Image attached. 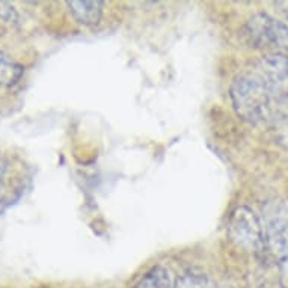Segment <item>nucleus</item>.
<instances>
[{
	"label": "nucleus",
	"instance_id": "1",
	"mask_svg": "<svg viewBox=\"0 0 288 288\" xmlns=\"http://www.w3.org/2000/svg\"><path fill=\"white\" fill-rule=\"evenodd\" d=\"M229 98L234 110L245 121L258 124L269 118L270 101L273 98L254 71L237 74L232 79L229 85Z\"/></svg>",
	"mask_w": 288,
	"mask_h": 288
},
{
	"label": "nucleus",
	"instance_id": "2",
	"mask_svg": "<svg viewBox=\"0 0 288 288\" xmlns=\"http://www.w3.org/2000/svg\"><path fill=\"white\" fill-rule=\"evenodd\" d=\"M226 231L229 240L245 251L260 254L266 249L263 222L254 210L246 205H238L231 211Z\"/></svg>",
	"mask_w": 288,
	"mask_h": 288
},
{
	"label": "nucleus",
	"instance_id": "3",
	"mask_svg": "<svg viewBox=\"0 0 288 288\" xmlns=\"http://www.w3.org/2000/svg\"><path fill=\"white\" fill-rule=\"evenodd\" d=\"M266 248L282 270H288V208L281 201H269L263 208Z\"/></svg>",
	"mask_w": 288,
	"mask_h": 288
},
{
	"label": "nucleus",
	"instance_id": "4",
	"mask_svg": "<svg viewBox=\"0 0 288 288\" xmlns=\"http://www.w3.org/2000/svg\"><path fill=\"white\" fill-rule=\"evenodd\" d=\"M249 41L260 49L288 53V23L266 12L254 14L245 26Z\"/></svg>",
	"mask_w": 288,
	"mask_h": 288
},
{
	"label": "nucleus",
	"instance_id": "5",
	"mask_svg": "<svg viewBox=\"0 0 288 288\" xmlns=\"http://www.w3.org/2000/svg\"><path fill=\"white\" fill-rule=\"evenodd\" d=\"M275 100L288 98V55L279 52L264 53L254 71Z\"/></svg>",
	"mask_w": 288,
	"mask_h": 288
},
{
	"label": "nucleus",
	"instance_id": "6",
	"mask_svg": "<svg viewBox=\"0 0 288 288\" xmlns=\"http://www.w3.org/2000/svg\"><path fill=\"white\" fill-rule=\"evenodd\" d=\"M71 17L83 26H94L103 15V2H67Z\"/></svg>",
	"mask_w": 288,
	"mask_h": 288
},
{
	"label": "nucleus",
	"instance_id": "7",
	"mask_svg": "<svg viewBox=\"0 0 288 288\" xmlns=\"http://www.w3.org/2000/svg\"><path fill=\"white\" fill-rule=\"evenodd\" d=\"M177 279L172 272L165 266H156L150 269L133 288H175Z\"/></svg>",
	"mask_w": 288,
	"mask_h": 288
},
{
	"label": "nucleus",
	"instance_id": "8",
	"mask_svg": "<svg viewBox=\"0 0 288 288\" xmlns=\"http://www.w3.org/2000/svg\"><path fill=\"white\" fill-rule=\"evenodd\" d=\"M23 65L12 59L9 55L0 52V88L15 85L23 76Z\"/></svg>",
	"mask_w": 288,
	"mask_h": 288
},
{
	"label": "nucleus",
	"instance_id": "9",
	"mask_svg": "<svg viewBox=\"0 0 288 288\" xmlns=\"http://www.w3.org/2000/svg\"><path fill=\"white\" fill-rule=\"evenodd\" d=\"M175 288H211L205 275L202 273H184L175 282Z\"/></svg>",
	"mask_w": 288,
	"mask_h": 288
},
{
	"label": "nucleus",
	"instance_id": "10",
	"mask_svg": "<svg viewBox=\"0 0 288 288\" xmlns=\"http://www.w3.org/2000/svg\"><path fill=\"white\" fill-rule=\"evenodd\" d=\"M0 20L6 23H15L18 20V14L11 3L0 2Z\"/></svg>",
	"mask_w": 288,
	"mask_h": 288
},
{
	"label": "nucleus",
	"instance_id": "11",
	"mask_svg": "<svg viewBox=\"0 0 288 288\" xmlns=\"http://www.w3.org/2000/svg\"><path fill=\"white\" fill-rule=\"evenodd\" d=\"M8 171H9V163H8V160L3 159V157H0V189H2V186H3V183H5V180H6Z\"/></svg>",
	"mask_w": 288,
	"mask_h": 288
},
{
	"label": "nucleus",
	"instance_id": "12",
	"mask_svg": "<svg viewBox=\"0 0 288 288\" xmlns=\"http://www.w3.org/2000/svg\"><path fill=\"white\" fill-rule=\"evenodd\" d=\"M278 6H282V8H284V9H281V11L288 17V2H278Z\"/></svg>",
	"mask_w": 288,
	"mask_h": 288
}]
</instances>
